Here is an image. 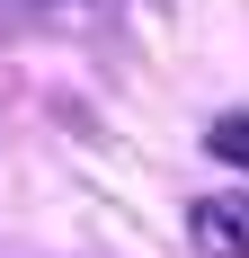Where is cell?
Wrapping results in <instances>:
<instances>
[{
    "mask_svg": "<svg viewBox=\"0 0 249 258\" xmlns=\"http://www.w3.org/2000/svg\"><path fill=\"white\" fill-rule=\"evenodd\" d=\"M187 232H196L205 258H249V196H196Z\"/></svg>",
    "mask_w": 249,
    "mask_h": 258,
    "instance_id": "6da1fadb",
    "label": "cell"
},
{
    "mask_svg": "<svg viewBox=\"0 0 249 258\" xmlns=\"http://www.w3.org/2000/svg\"><path fill=\"white\" fill-rule=\"evenodd\" d=\"M205 143H214L231 169H249V116H214V134H205Z\"/></svg>",
    "mask_w": 249,
    "mask_h": 258,
    "instance_id": "7a4b0ae2",
    "label": "cell"
}]
</instances>
